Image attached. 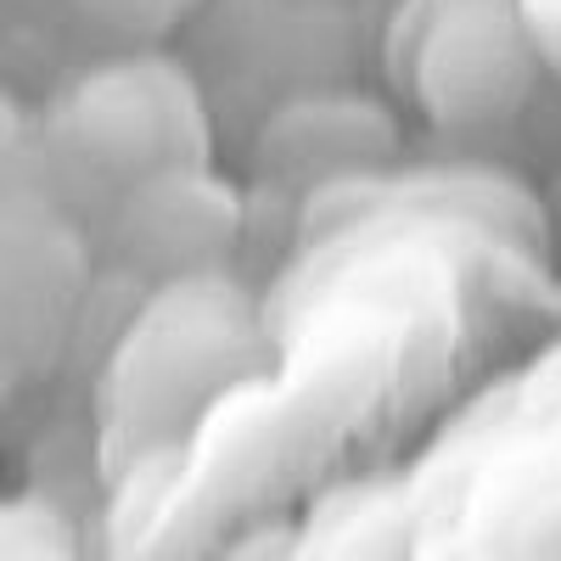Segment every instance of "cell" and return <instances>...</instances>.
<instances>
[{"label":"cell","mask_w":561,"mask_h":561,"mask_svg":"<svg viewBox=\"0 0 561 561\" xmlns=\"http://www.w3.org/2000/svg\"><path fill=\"white\" fill-rule=\"evenodd\" d=\"M62 140L96 174L135 185L169 169L208 163V107L192 73L169 57H118L84 73L57 113Z\"/></svg>","instance_id":"1"},{"label":"cell","mask_w":561,"mask_h":561,"mask_svg":"<svg viewBox=\"0 0 561 561\" xmlns=\"http://www.w3.org/2000/svg\"><path fill=\"white\" fill-rule=\"evenodd\" d=\"M415 96L444 129L511 118L539 84V51L511 0H438L415 39Z\"/></svg>","instance_id":"2"},{"label":"cell","mask_w":561,"mask_h":561,"mask_svg":"<svg viewBox=\"0 0 561 561\" xmlns=\"http://www.w3.org/2000/svg\"><path fill=\"white\" fill-rule=\"evenodd\" d=\"M237 237H242V197L208 163L135 180L118 197V242L129 264L174 280V287L219 270Z\"/></svg>","instance_id":"3"},{"label":"cell","mask_w":561,"mask_h":561,"mask_svg":"<svg viewBox=\"0 0 561 561\" xmlns=\"http://www.w3.org/2000/svg\"><path fill=\"white\" fill-rule=\"evenodd\" d=\"M79 270V242L51 208L0 203V348H12L23 365L51 354Z\"/></svg>","instance_id":"4"},{"label":"cell","mask_w":561,"mask_h":561,"mask_svg":"<svg viewBox=\"0 0 561 561\" xmlns=\"http://www.w3.org/2000/svg\"><path fill=\"white\" fill-rule=\"evenodd\" d=\"M393 147V118L354 96H304L287 102L264 129V169L275 174H332L370 163Z\"/></svg>","instance_id":"5"},{"label":"cell","mask_w":561,"mask_h":561,"mask_svg":"<svg viewBox=\"0 0 561 561\" xmlns=\"http://www.w3.org/2000/svg\"><path fill=\"white\" fill-rule=\"evenodd\" d=\"M73 7L118 39H163L197 0H73Z\"/></svg>","instance_id":"6"},{"label":"cell","mask_w":561,"mask_h":561,"mask_svg":"<svg viewBox=\"0 0 561 561\" xmlns=\"http://www.w3.org/2000/svg\"><path fill=\"white\" fill-rule=\"evenodd\" d=\"M23 107L7 96V90H0V180H7L12 174V163L23 158Z\"/></svg>","instance_id":"7"},{"label":"cell","mask_w":561,"mask_h":561,"mask_svg":"<svg viewBox=\"0 0 561 561\" xmlns=\"http://www.w3.org/2000/svg\"><path fill=\"white\" fill-rule=\"evenodd\" d=\"M23 377H28V365H23L12 348H0V404H7V399L23 388Z\"/></svg>","instance_id":"8"}]
</instances>
